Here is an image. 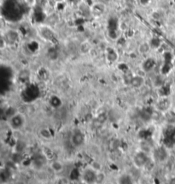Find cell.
I'll list each match as a JSON object with an SVG mask.
<instances>
[{"label":"cell","mask_w":175,"mask_h":184,"mask_svg":"<svg viewBox=\"0 0 175 184\" xmlns=\"http://www.w3.org/2000/svg\"><path fill=\"white\" fill-rule=\"evenodd\" d=\"M85 140L84 134L80 130H75L71 135V144L75 147H79Z\"/></svg>","instance_id":"4"},{"label":"cell","mask_w":175,"mask_h":184,"mask_svg":"<svg viewBox=\"0 0 175 184\" xmlns=\"http://www.w3.org/2000/svg\"><path fill=\"white\" fill-rule=\"evenodd\" d=\"M144 83V79L140 76V75H136L134 77H132V79L131 81L132 86L135 88H139L143 86V84Z\"/></svg>","instance_id":"6"},{"label":"cell","mask_w":175,"mask_h":184,"mask_svg":"<svg viewBox=\"0 0 175 184\" xmlns=\"http://www.w3.org/2000/svg\"><path fill=\"white\" fill-rule=\"evenodd\" d=\"M97 173L93 168L86 169L83 174V180L87 184H97Z\"/></svg>","instance_id":"3"},{"label":"cell","mask_w":175,"mask_h":184,"mask_svg":"<svg viewBox=\"0 0 175 184\" xmlns=\"http://www.w3.org/2000/svg\"><path fill=\"white\" fill-rule=\"evenodd\" d=\"M50 169L52 170L55 174H59L64 170V164L63 162L61 161L59 159H55L51 162L50 164Z\"/></svg>","instance_id":"5"},{"label":"cell","mask_w":175,"mask_h":184,"mask_svg":"<svg viewBox=\"0 0 175 184\" xmlns=\"http://www.w3.org/2000/svg\"><path fill=\"white\" fill-rule=\"evenodd\" d=\"M133 164L135 165V166L138 168V169H141L143 167L148 164L149 162V157L148 155L144 153V152H138L137 153L135 154L134 157H133Z\"/></svg>","instance_id":"2"},{"label":"cell","mask_w":175,"mask_h":184,"mask_svg":"<svg viewBox=\"0 0 175 184\" xmlns=\"http://www.w3.org/2000/svg\"><path fill=\"white\" fill-rule=\"evenodd\" d=\"M7 124L9 128L12 131H21L26 127V117L23 113L15 112L8 118Z\"/></svg>","instance_id":"1"}]
</instances>
